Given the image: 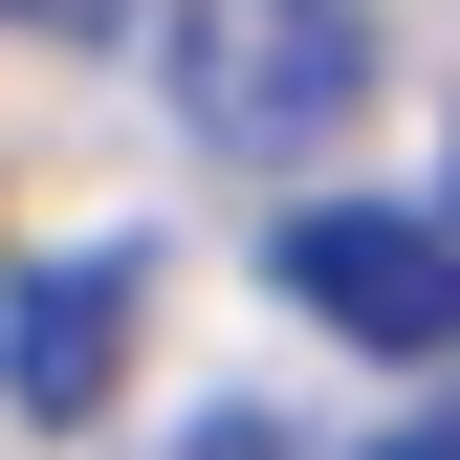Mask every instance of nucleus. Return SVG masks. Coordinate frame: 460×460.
<instances>
[{
  "instance_id": "obj_1",
  "label": "nucleus",
  "mask_w": 460,
  "mask_h": 460,
  "mask_svg": "<svg viewBox=\"0 0 460 460\" xmlns=\"http://www.w3.org/2000/svg\"><path fill=\"white\" fill-rule=\"evenodd\" d=\"M154 88L219 176H285L373 110V0H154Z\"/></svg>"
},
{
  "instance_id": "obj_2",
  "label": "nucleus",
  "mask_w": 460,
  "mask_h": 460,
  "mask_svg": "<svg viewBox=\"0 0 460 460\" xmlns=\"http://www.w3.org/2000/svg\"><path fill=\"white\" fill-rule=\"evenodd\" d=\"M285 307H307V329H351V351H460V219L307 198V219H285Z\"/></svg>"
},
{
  "instance_id": "obj_3",
  "label": "nucleus",
  "mask_w": 460,
  "mask_h": 460,
  "mask_svg": "<svg viewBox=\"0 0 460 460\" xmlns=\"http://www.w3.org/2000/svg\"><path fill=\"white\" fill-rule=\"evenodd\" d=\"M132 242H88V263H22L0 285V394H22V417H88L110 373H132Z\"/></svg>"
},
{
  "instance_id": "obj_4",
  "label": "nucleus",
  "mask_w": 460,
  "mask_h": 460,
  "mask_svg": "<svg viewBox=\"0 0 460 460\" xmlns=\"http://www.w3.org/2000/svg\"><path fill=\"white\" fill-rule=\"evenodd\" d=\"M0 22H44V44H110V22H154V0H0Z\"/></svg>"
},
{
  "instance_id": "obj_5",
  "label": "nucleus",
  "mask_w": 460,
  "mask_h": 460,
  "mask_svg": "<svg viewBox=\"0 0 460 460\" xmlns=\"http://www.w3.org/2000/svg\"><path fill=\"white\" fill-rule=\"evenodd\" d=\"M394 460H460V438H394Z\"/></svg>"
}]
</instances>
